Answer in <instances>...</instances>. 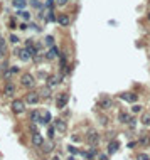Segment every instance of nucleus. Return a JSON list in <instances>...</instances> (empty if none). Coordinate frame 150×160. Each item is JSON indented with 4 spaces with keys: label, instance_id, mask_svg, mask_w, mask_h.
Returning <instances> with one entry per match:
<instances>
[{
    "label": "nucleus",
    "instance_id": "nucleus-17",
    "mask_svg": "<svg viewBox=\"0 0 150 160\" xmlns=\"http://www.w3.org/2000/svg\"><path fill=\"white\" fill-rule=\"evenodd\" d=\"M12 3H14L15 9H24V7L27 5V0H14Z\"/></svg>",
    "mask_w": 150,
    "mask_h": 160
},
{
    "label": "nucleus",
    "instance_id": "nucleus-23",
    "mask_svg": "<svg viewBox=\"0 0 150 160\" xmlns=\"http://www.w3.org/2000/svg\"><path fill=\"white\" fill-rule=\"evenodd\" d=\"M19 15H20V17H22L24 20H31V14H29V12H26V10H20Z\"/></svg>",
    "mask_w": 150,
    "mask_h": 160
},
{
    "label": "nucleus",
    "instance_id": "nucleus-33",
    "mask_svg": "<svg viewBox=\"0 0 150 160\" xmlns=\"http://www.w3.org/2000/svg\"><path fill=\"white\" fill-rule=\"evenodd\" d=\"M52 5H54V0H47V2H46V7H47V9H51Z\"/></svg>",
    "mask_w": 150,
    "mask_h": 160
},
{
    "label": "nucleus",
    "instance_id": "nucleus-1",
    "mask_svg": "<svg viewBox=\"0 0 150 160\" xmlns=\"http://www.w3.org/2000/svg\"><path fill=\"white\" fill-rule=\"evenodd\" d=\"M20 84H22L24 88H34V84H36V78L27 73V74H24L22 78H20Z\"/></svg>",
    "mask_w": 150,
    "mask_h": 160
},
{
    "label": "nucleus",
    "instance_id": "nucleus-29",
    "mask_svg": "<svg viewBox=\"0 0 150 160\" xmlns=\"http://www.w3.org/2000/svg\"><path fill=\"white\" fill-rule=\"evenodd\" d=\"M46 44H47V46H52V44H54V37H52V35H47V37H46Z\"/></svg>",
    "mask_w": 150,
    "mask_h": 160
},
{
    "label": "nucleus",
    "instance_id": "nucleus-35",
    "mask_svg": "<svg viewBox=\"0 0 150 160\" xmlns=\"http://www.w3.org/2000/svg\"><path fill=\"white\" fill-rule=\"evenodd\" d=\"M32 5H34V7H41V3L37 2V0H34V2H32Z\"/></svg>",
    "mask_w": 150,
    "mask_h": 160
},
{
    "label": "nucleus",
    "instance_id": "nucleus-5",
    "mask_svg": "<svg viewBox=\"0 0 150 160\" xmlns=\"http://www.w3.org/2000/svg\"><path fill=\"white\" fill-rule=\"evenodd\" d=\"M15 54H17V56H19V59H20V61H24V63H27V61H31V59H32L31 52H29L27 49H20V51H15Z\"/></svg>",
    "mask_w": 150,
    "mask_h": 160
},
{
    "label": "nucleus",
    "instance_id": "nucleus-13",
    "mask_svg": "<svg viewBox=\"0 0 150 160\" xmlns=\"http://www.w3.org/2000/svg\"><path fill=\"white\" fill-rule=\"evenodd\" d=\"M49 120H51V113H49V111H44V113L39 116V123H42V125H47Z\"/></svg>",
    "mask_w": 150,
    "mask_h": 160
},
{
    "label": "nucleus",
    "instance_id": "nucleus-31",
    "mask_svg": "<svg viewBox=\"0 0 150 160\" xmlns=\"http://www.w3.org/2000/svg\"><path fill=\"white\" fill-rule=\"evenodd\" d=\"M39 96H42V98H49V89H42V91L39 93Z\"/></svg>",
    "mask_w": 150,
    "mask_h": 160
},
{
    "label": "nucleus",
    "instance_id": "nucleus-34",
    "mask_svg": "<svg viewBox=\"0 0 150 160\" xmlns=\"http://www.w3.org/2000/svg\"><path fill=\"white\" fill-rule=\"evenodd\" d=\"M54 132H56V130H54V128H49V137H51V138L54 137Z\"/></svg>",
    "mask_w": 150,
    "mask_h": 160
},
{
    "label": "nucleus",
    "instance_id": "nucleus-16",
    "mask_svg": "<svg viewBox=\"0 0 150 160\" xmlns=\"http://www.w3.org/2000/svg\"><path fill=\"white\" fill-rule=\"evenodd\" d=\"M98 105H99V108L108 110V108H111V105H113V103H111V100H101Z\"/></svg>",
    "mask_w": 150,
    "mask_h": 160
},
{
    "label": "nucleus",
    "instance_id": "nucleus-2",
    "mask_svg": "<svg viewBox=\"0 0 150 160\" xmlns=\"http://www.w3.org/2000/svg\"><path fill=\"white\" fill-rule=\"evenodd\" d=\"M39 100H41V96H39V93H36V91H31V93L26 94V103H29V105H37Z\"/></svg>",
    "mask_w": 150,
    "mask_h": 160
},
{
    "label": "nucleus",
    "instance_id": "nucleus-22",
    "mask_svg": "<svg viewBox=\"0 0 150 160\" xmlns=\"http://www.w3.org/2000/svg\"><path fill=\"white\" fill-rule=\"evenodd\" d=\"M140 143H143V145H148V143H150V137H148V133L142 135V138H140Z\"/></svg>",
    "mask_w": 150,
    "mask_h": 160
},
{
    "label": "nucleus",
    "instance_id": "nucleus-19",
    "mask_svg": "<svg viewBox=\"0 0 150 160\" xmlns=\"http://www.w3.org/2000/svg\"><path fill=\"white\" fill-rule=\"evenodd\" d=\"M41 147H42V150L46 152V153H47V152H52V148H54V143H52V142H47V143L44 142Z\"/></svg>",
    "mask_w": 150,
    "mask_h": 160
},
{
    "label": "nucleus",
    "instance_id": "nucleus-21",
    "mask_svg": "<svg viewBox=\"0 0 150 160\" xmlns=\"http://www.w3.org/2000/svg\"><path fill=\"white\" fill-rule=\"evenodd\" d=\"M5 51H7V46H5V42H3V40H0V59L3 57V54H5Z\"/></svg>",
    "mask_w": 150,
    "mask_h": 160
},
{
    "label": "nucleus",
    "instance_id": "nucleus-27",
    "mask_svg": "<svg viewBox=\"0 0 150 160\" xmlns=\"http://www.w3.org/2000/svg\"><path fill=\"white\" fill-rule=\"evenodd\" d=\"M68 152H69V153H73V155L80 153V150H78L76 147H73V145H69V147H68Z\"/></svg>",
    "mask_w": 150,
    "mask_h": 160
},
{
    "label": "nucleus",
    "instance_id": "nucleus-39",
    "mask_svg": "<svg viewBox=\"0 0 150 160\" xmlns=\"http://www.w3.org/2000/svg\"><path fill=\"white\" fill-rule=\"evenodd\" d=\"M0 40H2V37H0Z\"/></svg>",
    "mask_w": 150,
    "mask_h": 160
},
{
    "label": "nucleus",
    "instance_id": "nucleus-37",
    "mask_svg": "<svg viewBox=\"0 0 150 160\" xmlns=\"http://www.w3.org/2000/svg\"><path fill=\"white\" fill-rule=\"evenodd\" d=\"M52 160H61V158H59V157H54V158H52Z\"/></svg>",
    "mask_w": 150,
    "mask_h": 160
},
{
    "label": "nucleus",
    "instance_id": "nucleus-38",
    "mask_svg": "<svg viewBox=\"0 0 150 160\" xmlns=\"http://www.w3.org/2000/svg\"><path fill=\"white\" fill-rule=\"evenodd\" d=\"M147 17H148V20H150V14H148V15H147Z\"/></svg>",
    "mask_w": 150,
    "mask_h": 160
},
{
    "label": "nucleus",
    "instance_id": "nucleus-10",
    "mask_svg": "<svg viewBox=\"0 0 150 160\" xmlns=\"http://www.w3.org/2000/svg\"><path fill=\"white\" fill-rule=\"evenodd\" d=\"M3 94H5V96H14V94H15V86L10 84V83H7L5 88H3Z\"/></svg>",
    "mask_w": 150,
    "mask_h": 160
},
{
    "label": "nucleus",
    "instance_id": "nucleus-32",
    "mask_svg": "<svg viewBox=\"0 0 150 160\" xmlns=\"http://www.w3.org/2000/svg\"><path fill=\"white\" fill-rule=\"evenodd\" d=\"M10 42L17 44V42H19V37H17V35H14V34H12V35H10Z\"/></svg>",
    "mask_w": 150,
    "mask_h": 160
},
{
    "label": "nucleus",
    "instance_id": "nucleus-18",
    "mask_svg": "<svg viewBox=\"0 0 150 160\" xmlns=\"http://www.w3.org/2000/svg\"><path fill=\"white\" fill-rule=\"evenodd\" d=\"M118 120H120V123H128V121H130V116H128L127 113L120 111L118 113Z\"/></svg>",
    "mask_w": 150,
    "mask_h": 160
},
{
    "label": "nucleus",
    "instance_id": "nucleus-12",
    "mask_svg": "<svg viewBox=\"0 0 150 160\" xmlns=\"http://www.w3.org/2000/svg\"><path fill=\"white\" fill-rule=\"evenodd\" d=\"M57 56H59V49H57L56 46H52L51 49H49V52L46 54L47 59H54V57H57Z\"/></svg>",
    "mask_w": 150,
    "mask_h": 160
},
{
    "label": "nucleus",
    "instance_id": "nucleus-14",
    "mask_svg": "<svg viewBox=\"0 0 150 160\" xmlns=\"http://www.w3.org/2000/svg\"><path fill=\"white\" fill-rule=\"evenodd\" d=\"M57 22H59L61 24V26H69V17H68V15H66V14H62V15H59V17H57Z\"/></svg>",
    "mask_w": 150,
    "mask_h": 160
},
{
    "label": "nucleus",
    "instance_id": "nucleus-3",
    "mask_svg": "<svg viewBox=\"0 0 150 160\" xmlns=\"http://www.w3.org/2000/svg\"><path fill=\"white\" fill-rule=\"evenodd\" d=\"M24 110H26V103H24V101H20V100H15L14 103H12V111H14L15 115H20V113H24Z\"/></svg>",
    "mask_w": 150,
    "mask_h": 160
},
{
    "label": "nucleus",
    "instance_id": "nucleus-28",
    "mask_svg": "<svg viewBox=\"0 0 150 160\" xmlns=\"http://www.w3.org/2000/svg\"><path fill=\"white\" fill-rule=\"evenodd\" d=\"M137 160H150V157L147 153H138L137 155Z\"/></svg>",
    "mask_w": 150,
    "mask_h": 160
},
{
    "label": "nucleus",
    "instance_id": "nucleus-25",
    "mask_svg": "<svg viewBox=\"0 0 150 160\" xmlns=\"http://www.w3.org/2000/svg\"><path fill=\"white\" fill-rule=\"evenodd\" d=\"M142 110H143V106H140V105H133L132 106V113H142Z\"/></svg>",
    "mask_w": 150,
    "mask_h": 160
},
{
    "label": "nucleus",
    "instance_id": "nucleus-36",
    "mask_svg": "<svg viewBox=\"0 0 150 160\" xmlns=\"http://www.w3.org/2000/svg\"><path fill=\"white\" fill-rule=\"evenodd\" d=\"M99 158H101V160H108V158H106V155H99Z\"/></svg>",
    "mask_w": 150,
    "mask_h": 160
},
{
    "label": "nucleus",
    "instance_id": "nucleus-20",
    "mask_svg": "<svg viewBox=\"0 0 150 160\" xmlns=\"http://www.w3.org/2000/svg\"><path fill=\"white\" fill-rule=\"evenodd\" d=\"M0 73H3V74H5L7 78H9L10 74H9V64L5 63V61H3L2 64H0Z\"/></svg>",
    "mask_w": 150,
    "mask_h": 160
},
{
    "label": "nucleus",
    "instance_id": "nucleus-9",
    "mask_svg": "<svg viewBox=\"0 0 150 160\" xmlns=\"http://www.w3.org/2000/svg\"><path fill=\"white\" fill-rule=\"evenodd\" d=\"M32 143H34L36 147H41L44 143V137L41 133H37V132H34V135H32Z\"/></svg>",
    "mask_w": 150,
    "mask_h": 160
},
{
    "label": "nucleus",
    "instance_id": "nucleus-24",
    "mask_svg": "<svg viewBox=\"0 0 150 160\" xmlns=\"http://www.w3.org/2000/svg\"><path fill=\"white\" fill-rule=\"evenodd\" d=\"M142 123H143V125H150V113H145L143 116H142Z\"/></svg>",
    "mask_w": 150,
    "mask_h": 160
},
{
    "label": "nucleus",
    "instance_id": "nucleus-26",
    "mask_svg": "<svg viewBox=\"0 0 150 160\" xmlns=\"http://www.w3.org/2000/svg\"><path fill=\"white\" fill-rule=\"evenodd\" d=\"M31 120L34 121V123H36V121L39 123V113H37V111H32V113H31Z\"/></svg>",
    "mask_w": 150,
    "mask_h": 160
},
{
    "label": "nucleus",
    "instance_id": "nucleus-11",
    "mask_svg": "<svg viewBox=\"0 0 150 160\" xmlns=\"http://www.w3.org/2000/svg\"><path fill=\"white\" fill-rule=\"evenodd\" d=\"M118 142H116V140H113V142H110V143H108V153H110V155H113V153H116V152H118Z\"/></svg>",
    "mask_w": 150,
    "mask_h": 160
},
{
    "label": "nucleus",
    "instance_id": "nucleus-15",
    "mask_svg": "<svg viewBox=\"0 0 150 160\" xmlns=\"http://www.w3.org/2000/svg\"><path fill=\"white\" fill-rule=\"evenodd\" d=\"M57 83H59V78H57V76H49V79H47V86H49V88L57 86Z\"/></svg>",
    "mask_w": 150,
    "mask_h": 160
},
{
    "label": "nucleus",
    "instance_id": "nucleus-8",
    "mask_svg": "<svg viewBox=\"0 0 150 160\" xmlns=\"http://www.w3.org/2000/svg\"><path fill=\"white\" fill-rule=\"evenodd\" d=\"M120 98H122L123 101H127V103H135V101H137V98H138V96H137L135 93H123Z\"/></svg>",
    "mask_w": 150,
    "mask_h": 160
},
{
    "label": "nucleus",
    "instance_id": "nucleus-7",
    "mask_svg": "<svg viewBox=\"0 0 150 160\" xmlns=\"http://www.w3.org/2000/svg\"><path fill=\"white\" fill-rule=\"evenodd\" d=\"M54 130H57L59 133H64L66 130H68V125H66L64 120H61V118H59V120L54 121Z\"/></svg>",
    "mask_w": 150,
    "mask_h": 160
},
{
    "label": "nucleus",
    "instance_id": "nucleus-4",
    "mask_svg": "<svg viewBox=\"0 0 150 160\" xmlns=\"http://www.w3.org/2000/svg\"><path fill=\"white\" fill-rule=\"evenodd\" d=\"M68 100H69L68 93H61L59 96H57V100H56V106L57 108H64V106L68 105Z\"/></svg>",
    "mask_w": 150,
    "mask_h": 160
},
{
    "label": "nucleus",
    "instance_id": "nucleus-6",
    "mask_svg": "<svg viewBox=\"0 0 150 160\" xmlns=\"http://www.w3.org/2000/svg\"><path fill=\"white\" fill-rule=\"evenodd\" d=\"M86 140H88L90 142V145H96V143L99 142V137H98V133L96 132H94V130H90V132H88V137H86Z\"/></svg>",
    "mask_w": 150,
    "mask_h": 160
},
{
    "label": "nucleus",
    "instance_id": "nucleus-30",
    "mask_svg": "<svg viewBox=\"0 0 150 160\" xmlns=\"http://www.w3.org/2000/svg\"><path fill=\"white\" fill-rule=\"evenodd\" d=\"M68 2H69V0H54V3H57L59 7H64Z\"/></svg>",
    "mask_w": 150,
    "mask_h": 160
}]
</instances>
